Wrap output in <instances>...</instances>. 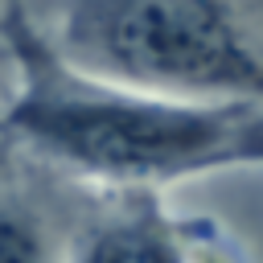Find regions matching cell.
I'll list each match as a JSON object with an SVG mask.
<instances>
[{
	"label": "cell",
	"instance_id": "6da1fadb",
	"mask_svg": "<svg viewBox=\"0 0 263 263\" xmlns=\"http://www.w3.org/2000/svg\"><path fill=\"white\" fill-rule=\"evenodd\" d=\"M4 29L21 70L4 127L45 160L132 193L263 164V103H177L111 86L66 66L21 8L4 16Z\"/></svg>",
	"mask_w": 263,
	"mask_h": 263
},
{
	"label": "cell",
	"instance_id": "7a4b0ae2",
	"mask_svg": "<svg viewBox=\"0 0 263 263\" xmlns=\"http://www.w3.org/2000/svg\"><path fill=\"white\" fill-rule=\"evenodd\" d=\"M263 4H66L53 53L86 78L177 103H263Z\"/></svg>",
	"mask_w": 263,
	"mask_h": 263
},
{
	"label": "cell",
	"instance_id": "3957f363",
	"mask_svg": "<svg viewBox=\"0 0 263 263\" xmlns=\"http://www.w3.org/2000/svg\"><path fill=\"white\" fill-rule=\"evenodd\" d=\"M185 230L160 210L156 193H132V201L95 222L70 263H189Z\"/></svg>",
	"mask_w": 263,
	"mask_h": 263
},
{
	"label": "cell",
	"instance_id": "277c9868",
	"mask_svg": "<svg viewBox=\"0 0 263 263\" xmlns=\"http://www.w3.org/2000/svg\"><path fill=\"white\" fill-rule=\"evenodd\" d=\"M0 263H62L45 226L16 201H0Z\"/></svg>",
	"mask_w": 263,
	"mask_h": 263
}]
</instances>
